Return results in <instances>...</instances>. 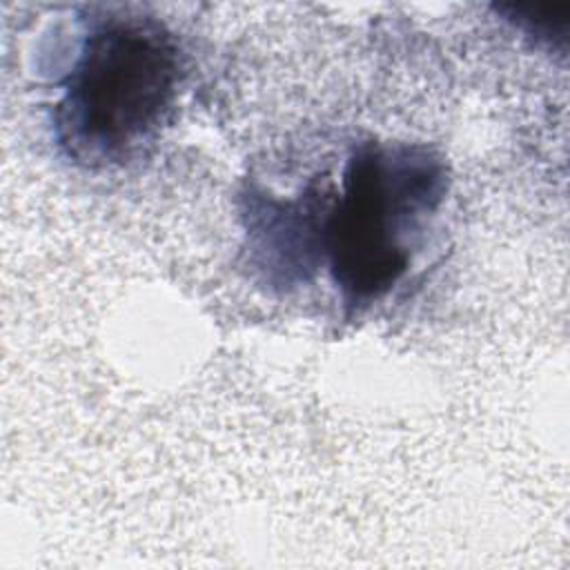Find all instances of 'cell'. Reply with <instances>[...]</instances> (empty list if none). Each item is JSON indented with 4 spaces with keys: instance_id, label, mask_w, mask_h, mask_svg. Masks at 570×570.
I'll list each match as a JSON object with an SVG mask.
<instances>
[{
    "instance_id": "2",
    "label": "cell",
    "mask_w": 570,
    "mask_h": 570,
    "mask_svg": "<svg viewBox=\"0 0 570 570\" xmlns=\"http://www.w3.org/2000/svg\"><path fill=\"white\" fill-rule=\"evenodd\" d=\"M185 73L183 47L158 18L127 11L87 18L58 80L51 118L58 149L94 169L131 160L167 125Z\"/></svg>"
},
{
    "instance_id": "1",
    "label": "cell",
    "mask_w": 570,
    "mask_h": 570,
    "mask_svg": "<svg viewBox=\"0 0 570 570\" xmlns=\"http://www.w3.org/2000/svg\"><path fill=\"white\" fill-rule=\"evenodd\" d=\"M450 187L445 158L423 142L367 140L321 187L318 243L345 318L383 301L410 272Z\"/></svg>"
}]
</instances>
